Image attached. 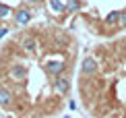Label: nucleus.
<instances>
[{
	"instance_id": "nucleus-1",
	"label": "nucleus",
	"mask_w": 126,
	"mask_h": 118,
	"mask_svg": "<svg viewBox=\"0 0 126 118\" xmlns=\"http://www.w3.org/2000/svg\"><path fill=\"white\" fill-rule=\"evenodd\" d=\"M66 68V62L62 60V58H58V60H46V73L50 75V77H60L62 73H64Z\"/></svg>"
},
{
	"instance_id": "nucleus-2",
	"label": "nucleus",
	"mask_w": 126,
	"mask_h": 118,
	"mask_svg": "<svg viewBox=\"0 0 126 118\" xmlns=\"http://www.w3.org/2000/svg\"><path fill=\"white\" fill-rule=\"evenodd\" d=\"M8 77L13 79V81H23V79L27 77V66H23V64H13V68L8 71Z\"/></svg>"
},
{
	"instance_id": "nucleus-3",
	"label": "nucleus",
	"mask_w": 126,
	"mask_h": 118,
	"mask_svg": "<svg viewBox=\"0 0 126 118\" xmlns=\"http://www.w3.org/2000/svg\"><path fill=\"white\" fill-rule=\"evenodd\" d=\"M95 71H97V60L93 56H87L81 64V73L83 75H95Z\"/></svg>"
},
{
	"instance_id": "nucleus-4",
	"label": "nucleus",
	"mask_w": 126,
	"mask_h": 118,
	"mask_svg": "<svg viewBox=\"0 0 126 118\" xmlns=\"http://www.w3.org/2000/svg\"><path fill=\"white\" fill-rule=\"evenodd\" d=\"M15 23L17 25H27L29 21H31V10L29 8H19L17 13H15Z\"/></svg>"
},
{
	"instance_id": "nucleus-5",
	"label": "nucleus",
	"mask_w": 126,
	"mask_h": 118,
	"mask_svg": "<svg viewBox=\"0 0 126 118\" xmlns=\"http://www.w3.org/2000/svg\"><path fill=\"white\" fill-rule=\"evenodd\" d=\"M68 79L66 77H56V81H54V89L58 91V93H66L68 91Z\"/></svg>"
},
{
	"instance_id": "nucleus-6",
	"label": "nucleus",
	"mask_w": 126,
	"mask_h": 118,
	"mask_svg": "<svg viewBox=\"0 0 126 118\" xmlns=\"http://www.w3.org/2000/svg\"><path fill=\"white\" fill-rule=\"evenodd\" d=\"M23 50L25 52H35V50H37V41H35V37H25V39H23Z\"/></svg>"
},
{
	"instance_id": "nucleus-7",
	"label": "nucleus",
	"mask_w": 126,
	"mask_h": 118,
	"mask_svg": "<svg viewBox=\"0 0 126 118\" xmlns=\"http://www.w3.org/2000/svg\"><path fill=\"white\" fill-rule=\"evenodd\" d=\"M13 101V93L8 89H0V106H10Z\"/></svg>"
},
{
	"instance_id": "nucleus-8",
	"label": "nucleus",
	"mask_w": 126,
	"mask_h": 118,
	"mask_svg": "<svg viewBox=\"0 0 126 118\" xmlns=\"http://www.w3.org/2000/svg\"><path fill=\"white\" fill-rule=\"evenodd\" d=\"M118 21H120V13L118 10H112L106 17V25H118Z\"/></svg>"
},
{
	"instance_id": "nucleus-9",
	"label": "nucleus",
	"mask_w": 126,
	"mask_h": 118,
	"mask_svg": "<svg viewBox=\"0 0 126 118\" xmlns=\"http://www.w3.org/2000/svg\"><path fill=\"white\" fill-rule=\"evenodd\" d=\"M50 8L56 10V13H62V10H66V4L62 0H50Z\"/></svg>"
},
{
	"instance_id": "nucleus-10",
	"label": "nucleus",
	"mask_w": 126,
	"mask_h": 118,
	"mask_svg": "<svg viewBox=\"0 0 126 118\" xmlns=\"http://www.w3.org/2000/svg\"><path fill=\"white\" fill-rule=\"evenodd\" d=\"M10 13H13V8H10V6H6V4H0V19L10 17Z\"/></svg>"
},
{
	"instance_id": "nucleus-11",
	"label": "nucleus",
	"mask_w": 126,
	"mask_h": 118,
	"mask_svg": "<svg viewBox=\"0 0 126 118\" xmlns=\"http://www.w3.org/2000/svg\"><path fill=\"white\" fill-rule=\"evenodd\" d=\"M66 8H68V10H77V8H79V0H70V2L66 4Z\"/></svg>"
},
{
	"instance_id": "nucleus-12",
	"label": "nucleus",
	"mask_w": 126,
	"mask_h": 118,
	"mask_svg": "<svg viewBox=\"0 0 126 118\" xmlns=\"http://www.w3.org/2000/svg\"><path fill=\"white\" fill-rule=\"evenodd\" d=\"M118 25L126 27V10H122V13H120V21H118Z\"/></svg>"
},
{
	"instance_id": "nucleus-13",
	"label": "nucleus",
	"mask_w": 126,
	"mask_h": 118,
	"mask_svg": "<svg viewBox=\"0 0 126 118\" xmlns=\"http://www.w3.org/2000/svg\"><path fill=\"white\" fill-rule=\"evenodd\" d=\"M6 33H8V29H6V27H0V39H2Z\"/></svg>"
}]
</instances>
